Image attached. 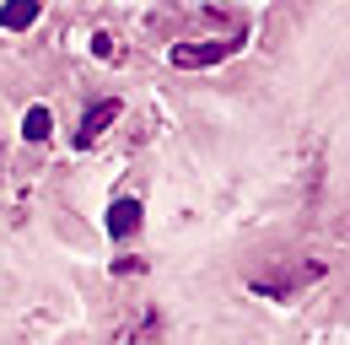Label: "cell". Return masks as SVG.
I'll use <instances>...</instances> for the list:
<instances>
[{
  "label": "cell",
  "mask_w": 350,
  "mask_h": 345,
  "mask_svg": "<svg viewBox=\"0 0 350 345\" xmlns=\"http://www.w3.org/2000/svg\"><path fill=\"white\" fill-rule=\"evenodd\" d=\"M243 33H226V38H194V43H173V65L178 71H205V65H221L243 49Z\"/></svg>",
  "instance_id": "cell-1"
},
{
  "label": "cell",
  "mask_w": 350,
  "mask_h": 345,
  "mask_svg": "<svg viewBox=\"0 0 350 345\" xmlns=\"http://www.w3.org/2000/svg\"><path fill=\"white\" fill-rule=\"evenodd\" d=\"M135 232H140V200H113V205H108V238L124 243Z\"/></svg>",
  "instance_id": "cell-3"
},
{
  "label": "cell",
  "mask_w": 350,
  "mask_h": 345,
  "mask_svg": "<svg viewBox=\"0 0 350 345\" xmlns=\"http://www.w3.org/2000/svg\"><path fill=\"white\" fill-rule=\"evenodd\" d=\"M49 129H54V114H49L44 103H33V108L22 114V135H27L33 146H44V140H49Z\"/></svg>",
  "instance_id": "cell-5"
},
{
  "label": "cell",
  "mask_w": 350,
  "mask_h": 345,
  "mask_svg": "<svg viewBox=\"0 0 350 345\" xmlns=\"http://www.w3.org/2000/svg\"><path fill=\"white\" fill-rule=\"evenodd\" d=\"M92 54H97V60H113V38H108V33H92Z\"/></svg>",
  "instance_id": "cell-6"
},
{
  "label": "cell",
  "mask_w": 350,
  "mask_h": 345,
  "mask_svg": "<svg viewBox=\"0 0 350 345\" xmlns=\"http://www.w3.org/2000/svg\"><path fill=\"white\" fill-rule=\"evenodd\" d=\"M38 11H44V0H5L0 5V27L5 33H27L38 22Z\"/></svg>",
  "instance_id": "cell-4"
},
{
  "label": "cell",
  "mask_w": 350,
  "mask_h": 345,
  "mask_svg": "<svg viewBox=\"0 0 350 345\" xmlns=\"http://www.w3.org/2000/svg\"><path fill=\"white\" fill-rule=\"evenodd\" d=\"M113 119H119V103H113V97H103V103H92V108H87V119L76 125V151H87V146H97V140H103V129L113 125Z\"/></svg>",
  "instance_id": "cell-2"
}]
</instances>
